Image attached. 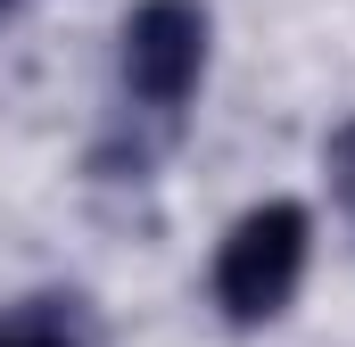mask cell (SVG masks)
Instances as JSON below:
<instances>
[{
    "label": "cell",
    "instance_id": "obj_1",
    "mask_svg": "<svg viewBox=\"0 0 355 347\" xmlns=\"http://www.w3.org/2000/svg\"><path fill=\"white\" fill-rule=\"evenodd\" d=\"M306 248H314V215L297 198H265L232 223L223 257H215V306L232 323H272L297 281H306Z\"/></svg>",
    "mask_w": 355,
    "mask_h": 347
},
{
    "label": "cell",
    "instance_id": "obj_2",
    "mask_svg": "<svg viewBox=\"0 0 355 347\" xmlns=\"http://www.w3.org/2000/svg\"><path fill=\"white\" fill-rule=\"evenodd\" d=\"M198 67H207V8L198 0H141L124 17V83L149 108L174 116L198 91Z\"/></svg>",
    "mask_w": 355,
    "mask_h": 347
},
{
    "label": "cell",
    "instance_id": "obj_3",
    "mask_svg": "<svg viewBox=\"0 0 355 347\" xmlns=\"http://www.w3.org/2000/svg\"><path fill=\"white\" fill-rule=\"evenodd\" d=\"M0 347H67V339H58L50 323H17V331H8V339H0Z\"/></svg>",
    "mask_w": 355,
    "mask_h": 347
}]
</instances>
